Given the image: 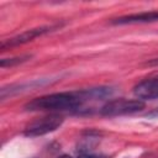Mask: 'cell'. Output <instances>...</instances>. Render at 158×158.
I'll return each mask as SVG.
<instances>
[{"label": "cell", "mask_w": 158, "mask_h": 158, "mask_svg": "<svg viewBox=\"0 0 158 158\" xmlns=\"http://www.w3.org/2000/svg\"><path fill=\"white\" fill-rule=\"evenodd\" d=\"M84 102L81 91L78 93H54L36 98L25 105L28 111H64L78 109Z\"/></svg>", "instance_id": "cell-1"}, {"label": "cell", "mask_w": 158, "mask_h": 158, "mask_svg": "<svg viewBox=\"0 0 158 158\" xmlns=\"http://www.w3.org/2000/svg\"><path fill=\"white\" fill-rule=\"evenodd\" d=\"M144 109V102L139 99H115L107 101L101 109L100 114L102 116H121V115H131Z\"/></svg>", "instance_id": "cell-2"}, {"label": "cell", "mask_w": 158, "mask_h": 158, "mask_svg": "<svg viewBox=\"0 0 158 158\" xmlns=\"http://www.w3.org/2000/svg\"><path fill=\"white\" fill-rule=\"evenodd\" d=\"M62 123H63V117L57 114H52L49 116H44L31 122L28 126H26L23 135L27 137L43 136L59 128Z\"/></svg>", "instance_id": "cell-3"}, {"label": "cell", "mask_w": 158, "mask_h": 158, "mask_svg": "<svg viewBox=\"0 0 158 158\" xmlns=\"http://www.w3.org/2000/svg\"><path fill=\"white\" fill-rule=\"evenodd\" d=\"M58 26H41V27H36V28H31V30H27L12 38H9V40H5L1 42V49H5V48H9V47H15V46H20V44H23V43H27L32 40H35L36 37H40L42 35H46L53 30H56Z\"/></svg>", "instance_id": "cell-4"}, {"label": "cell", "mask_w": 158, "mask_h": 158, "mask_svg": "<svg viewBox=\"0 0 158 158\" xmlns=\"http://www.w3.org/2000/svg\"><path fill=\"white\" fill-rule=\"evenodd\" d=\"M133 94L142 101L158 99V77L148 78L139 81L137 85H135Z\"/></svg>", "instance_id": "cell-5"}, {"label": "cell", "mask_w": 158, "mask_h": 158, "mask_svg": "<svg viewBox=\"0 0 158 158\" xmlns=\"http://www.w3.org/2000/svg\"><path fill=\"white\" fill-rule=\"evenodd\" d=\"M158 21V11H148V12H139L117 17L111 22L114 25H131V23H147Z\"/></svg>", "instance_id": "cell-6"}, {"label": "cell", "mask_w": 158, "mask_h": 158, "mask_svg": "<svg viewBox=\"0 0 158 158\" xmlns=\"http://www.w3.org/2000/svg\"><path fill=\"white\" fill-rule=\"evenodd\" d=\"M32 56L31 54H26V56H20V57H14V58H6V59H1L0 65L1 68H6V67H14L16 64L23 63L27 59H30Z\"/></svg>", "instance_id": "cell-7"}, {"label": "cell", "mask_w": 158, "mask_h": 158, "mask_svg": "<svg viewBox=\"0 0 158 158\" xmlns=\"http://www.w3.org/2000/svg\"><path fill=\"white\" fill-rule=\"evenodd\" d=\"M77 158H102V157H99V156H93V154H81Z\"/></svg>", "instance_id": "cell-8"}, {"label": "cell", "mask_w": 158, "mask_h": 158, "mask_svg": "<svg viewBox=\"0 0 158 158\" xmlns=\"http://www.w3.org/2000/svg\"><path fill=\"white\" fill-rule=\"evenodd\" d=\"M149 64H151V65H152V64H157V65H158V58L154 59V60H152V62H149Z\"/></svg>", "instance_id": "cell-9"}, {"label": "cell", "mask_w": 158, "mask_h": 158, "mask_svg": "<svg viewBox=\"0 0 158 158\" xmlns=\"http://www.w3.org/2000/svg\"><path fill=\"white\" fill-rule=\"evenodd\" d=\"M59 158H72L70 156H62V157H59Z\"/></svg>", "instance_id": "cell-10"}]
</instances>
